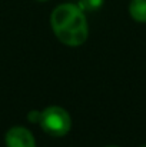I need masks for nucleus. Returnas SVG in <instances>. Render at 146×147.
<instances>
[{
	"instance_id": "obj_4",
	"label": "nucleus",
	"mask_w": 146,
	"mask_h": 147,
	"mask_svg": "<svg viewBox=\"0 0 146 147\" xmlns=\"http://www.w3.org/2000/svg\"><path fill=\"white\" fill-rule=\"evenodd\" d=\"M129 13L133 20L146 23V0H132L129 4Z\"/></svg>"
},
{
	"instance_id": "obj_3",
	"label": "nucleus",
	"mask_w": 146,
	"mask_h": 147,
	"mask_svg": "<svg viewBox=\"0 0 146 147\" xmlns=\"http://www.w3.org/2000/svg\"><path fill=\"white\" fill-rule=\"evenodd\" d=\"M7 147H36L33 134L24 127H12L6 133Z\"/></svg>"
},
{
	"instance_id": "obj_7",
	"label": "nucleus",
	"mask_w": 146,
	"mask_h": 147,
	"mask_svg": "<svg viewBox=\"0 0 146 147\" xmlns=\"http://www.w3.org/2000/svg\"><path fill=\"white\" fill-rule=\"evenodd\" d=\"M139 147H146V144H142V146H139Z\"/></svg>"
},
{
	"instance_id": "obj_1",
	"label": "nucleus",
	"mask_w": 146,
	"mask_h": 147,
	"mask_svg": "<svg viewBox=\"0 0 146 147\" xmlns=\"http://www.w3.org/2000/svg\"><path fill=\"white\" fill-rule=\"evenodd\" d=\"M50 24L54 36L66 46H80L86 42L89 34L85 11L73 3L57 6L52 11Z\"/></svg>"
},
{
	"instance_id": "obj_9",
	"label": "nucleus",
	"mask_w": 146,
	"mask_h": 147,
	"mask_svg": "<svg viewBox=\"0 0 146 147\" xmlns=\"http://www.w3.org/2000/svg\"><path fill=\"white\" fill-rule=\"evenodd\" d=\"M109 147H117V146H109Z\"/></svg>"
},
{
	"instance_id": "obj_6",
	"label": "nucleus",
	"mask_w": 146,
	"mask_h": 147,
	"mask_svg": "<svg viewBox=\"0 0 146 147\" xmlns=\"http://www.w3.org/2000/svg\"><path fill=\"white\" fill-rule=\"evenodd\" d=\"M27 117H29V121H32V123H39V120H40V111L32 110Z\"/></svg>"
},
{
	"instance_id": "obj_5",
	"label": "nucleus",
	"mask_w": 146,
	"mask_h": 147,
	"mask_svg": "<svg viewBox=\"0 0 146 147\" xmlns=\"http://www.w3.org/2000/svg\"><path fill=\"white\" fill-rule=\"evenodd\" d=\"M105 0H79L77 6L80 7V10L83 11H95L102 7Z\"/></svg>"
},
{
	"instance_id": "obj_8",
	"label": "nucleus",
	"mask_w": 146,
	"mask_h": 147,
	"mask_svg": "<svg viewBox=\"0 0 146 147\" xmlns=\"http://www.w3.org/2000/svg\"><path fill=\"white\" fill-rule=\"evenodd\" d=\"M37 1H46V0H37Z\"/></svg>"
},
{
	"instance_id": "obj_2",
	"label": "nucleus",
	"mask_w": 146,
	"mask_h": 147,
	"mask_svg": "<svg viewBox=\"0 0 146 147\" xmlns=\"http://www.w3.org/2000/svg\"><path fill=\"white\" fill-rule=\"evenodd\" d=\"M39 124L48 134L54 137H62L69 133L72 127V119L63 107L50 106L43 111H40Z\"/></svg>"
}]
</instances>
